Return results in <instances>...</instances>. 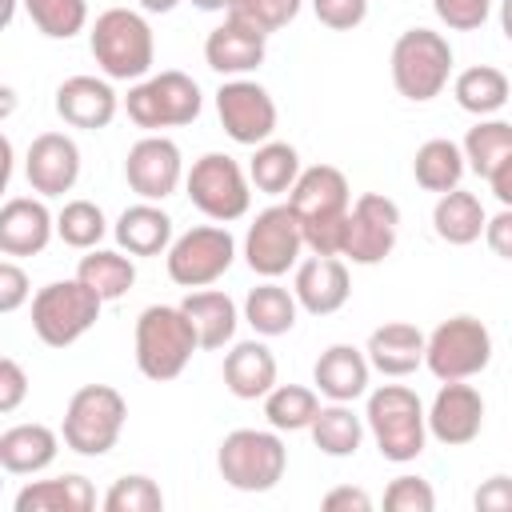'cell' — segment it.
<instances>
[{"label": "cell", "instance_id": "cell-21", "mask_svg": "<svg viewBox=\"0 0 512 512\" xmlns=\"http://www.w3.org/2000/svg\"><path fill=\"white\" fill-rule=\"evenodd\" d=\"M56 236V216L44 196H12L0 208V252L4 256H40Z\"/></svg>", "mask_w": 512, "mask_h": 512}, {"label": "cell", "instance_id": "cell-15", "mask_svg": "<svg viewBox=\"0 0 512 512\" xmlns=\"http://www.w3.org/2000/svg\"><path fill=\"white\" fill-rule=\"evenodd\" d=\"M184 156H180V144L160 136V132H148L140 136L128 156H124V180L128 188L140 196V200H168L180 184H184Z\"/></svg>", "mask_w": 512, "mask_h": 512}, {"label": "cell", "instance_id": "cell-18", "mask_svg": "<svg viewBox=\"0 0 512 512\" xmlns=\"http://www.w3.org/2000/svg\"><path fill=\"white\" fill-rule=\"evenodd\" d=\"M292 292L300 300V308L308 316H332L348 304L352 296V276H348V260L344 256H308L296 264L292 276Z\"/></svg>", "mask_w": 512, "mask_h": 512}, {"label": "cell", "instance_id": "cell-34", "mask_svg": "<svg viewBox=\"0 0 512 512\" xmlns=\"http://www.w3.org/2000/svg\"><path fill=\"white\" fill-rule=\"evenodd\" d=\"M452 96H456V104H460L464 112H472V116L480 120V116H496V112L512 100V84H508V76H504L500 68H492V64H472V68H464V72L452 80Z\"/></svg>", "mask_w": 512, "mask_h": 512}, {"label": "cell", "instance_id": "cell-25", "mask_svg": "<svg viewBox=\"0 0 512 512\" xmlns=\"http://www.w3.org/2000/svg\"><path fill=\"white\" fill-rule=\"evenodd\" d=\"M280 384V368L272 348L260 340H240L224 352V388L236 400H264Z\"/></svg>", "mask_w": 512, "mask_h": 512}, {"label": "cell", "instance_id": "cell-33", "mask_svg": "<svg viewBox=\"0 0 512 512\" xmlns=\"http://www.w3.org/2000/svg\"><path fill=\"white\" fill-rule=\"evenodd\" d=\"M364 416H356L352 412V404H344V400H328V404H320V412H316V420H312V444L324 452V456H332V460H344V456H356V448H360V440H364Z\"/></svg>", "mask_w": 512, "mask_h": 512}, {"label": "cell", "instance_id": "cell-6", "mask_svg": "<svg viewBox=\"0 0 512 512\" xmlns=\"http://www.w3.org/2000/svg\"><path fill=\"white\" fill-rule=\"evenodd\" d=\"M452 44L444 32L432 28H408L396 36L392 44V84L404 100L412 104H428L448 88L452 76Z\"/></svg>", "mask_w": 512, "mask_h": 512}, {"label": "cell", "instance_id": "cell-14", "mask_svg": "<svg viewBox=\"0 0 512 512\" xmlns=\"http://www.w3.org/2000/svg\"><path fill=\"white\" fill-rule=\"evenodd\" d=\"M400 240V204L384 192H364L348 208V236H344V260L352 264H380L392 256Z\"/></svg>", "mask_w": 512, "mask_h": 512}, {"label": "cell", "instance_id": "cell-46", "mask_svg": "<svg viewBox=\"0 0 512 512\" xmlns=\"http://www.w3.org/2000/svg\"><path fill=\"white\" fill-rule=\"evenodd\" d=\"M308 4H312L316 20L332 32H352L368 16V0H308Z\"/></svg>", "mask_w": 512, "mask_h": 512}, {"label": "cell", "instance_id": "cell-40", "mask_svg": "<svg viewBox=\"0 0 512 512\" xmlns=\"http://www.w3.org/2000/svg\"><path fill=\"white\" fill-rule=\"evenodd\" d=\"M24 12L48 40H72L88 28V0H24Z\"/></svg>", "mask_w": 512, "mask_h": 512}, {"label": "cell", "instance_id": "cell-47", "mask_svg": "<svg viewBox=\"0 0 512 512\" xmlns=\"http://www.w3.org/2000/svg\"><path fill=\"white\" fill-rule=\"evenodd\" d=\"M28 296H32L28 272H24L16 260H4V264H0V312H16Z\"/></svg>", "mask_w": 512, "mask_h": 512}, {"label": "cell", "instance_id": "cell-38", "mask_svg": "<svg viewBox=\"0 0 512 512\" xmlns=\"http://www.w3.org/2000/svg\"><path fill=\"white\" fill-rule=\"evenodd\" d=\"M460 148H464L468 172H476V176L488 180L492 168L512 152V124L500 120V116H480V120L468 128V136L460 140Z\"/></svg>", "mask_w": 512, "mask_h": 512}, {"label": "cell", "instance_id": "cell-37", "mask_svg": "<svg viewBox=\"0 0 512 512\" xmlns=\"http://www.w3.org/2000/svg\"><path fill=\"white\" fill-rule=\"evenodd\" d=\"M320 412V392L308 384H276L264 396V420L276 432H304Z\"/></svg>", "mask_w": 512, "mask_h": 512}, {"label": "cell", "instance_id": "cell-12", "mask_svg": "<svg viewBox=\"0 0 512 512\" xmlns=\"http://www.w3.org/2000/svg\"><path fill=\"white\" fill-rule=\"evenodd\" d=\"M300 252H304V228L292 204H268L264 212H256V220L244 232V260L256 276L280 280L288 268L300 264Z\"/></svg>", "mask_w": 512, "mask_h": 512}, {"label": "cell", "instance_id": "cell-29", "mask_svg": "<svg viewBox=\"0 0 512 512\" xmlns=\"http://www.w3.org/2000/svg\"><path fill=\"white\" fill-rule=\"evenodd\" d=\"M180 308L188 312L196 336H200V348L204 352H220L224 344H232L236 336V324H240V308L228 292L220 288H196L180 300Z\"/></svg>", "mask_w": 512, "mask_h": 512}, {"label": "cell", "instance_id": "cell-52", "mask_svg": "<svg viewBox=\"0 0 512 512\" xmlns=\"http://www.w3.org/2000/svg\"><path fill=\"white\" fill-rule=\"evenodd\" d=\"M488 188H492V196L500 200V208H512V152L492 168V176H488Z\"/></svg>", "mask_w": 512, "mask_h": 512}, {"label": "cell", "instance_id": "cell-41", "mask_svg": "<svg viewBox=\"0 0 512 512\" xmlns=\"http://www.w3.org/2000/svg\"><path fill=\"white\" fill-rule=\"evenodd\" d=\"M104 512H160L164 508V492L152 476L144 472H128L120 480H112V488L104 492Z\"/></svg>", "mask_w": 512, "mask_h": 512}, {"label": "cell", "instance_id": "cell-54", "mask_svg": "<svg viewBox=\"0 0 512 512\" xmlns=\"http://www.w3.org/2000/svg\"><path fill=\"white\" fill-rule=\"evenodd\" d=\"M188 4H196L200 12H224V16H228L236 0H188Z\"/></svg>", "mask_w": 512, "mask_h": 512}, {"label": "cell", "instance_id": "cell-9", "mask_svg": "<svg viewBox=\"0 0 512 512\" xmlns=\"http://www.w3.org/2000/svg\"><path fill=\"white\" fill-rule=\"evenodd\" d=\"M492 364V332L484 320L460 312L440 320L428 332L424 348V368L444 384V380H472Z\"/></svg>", "mask_w": 512, "mask_h": 512}, {"label": "cell", "instance_id": "cell-49", "mask_svg": "<svg viewBox=\"0 0 512 512\" xmlns=\"http://www.w3.org/2000/svg\"><path fill=\"white\" fill-rule=\"evenodd\" d=\"M472 508L476 512H512V476H488L472 492Z\"/></svg>", "mask_w": 512, "mask_h": 512}, {"label": "cell", "instance_id": "cell-27", "mask_svg": "<svg viewBox=\"0 0 512 512\" xmlns=\"http://www.w3.org/2000/svg\"><path fill=\"white\" fill-rule=\"evenodd\" d=\"M60 432L32 420V424H12L0 432V468L12 476H36L44 472L56 452H60Z\"/></svg>", "mask_w": 512, "mask_h": 512}, {"label": "cell", "instance_id": "cell-26", "mask_svg": "<svg viewBox=\"0 0 512 512\" xmlns=\"http://www.w3.org/2000/svg\"><path fill=\"white\" fill-rule=\"evenodd\" d=\"M112 236L116 244L128 252V256H164L172 248V216L156 204V200H136L128 204L116 224H112Z\"/></svg>", "mask_w": 512, "mask_h": 512}, {"label": "cell", "instance_id": "cell-3", "mask_svg": "<svg viewBox=\"0 0 512 512\" xmlns=\"http://www.w3.org/2000/svg\"><path fill=\"white\" fill-rule=\"evenodd\" d=\"M364 424L380 448L384 460L408 464L424 452L428 444V408L408 384H380L368 392L364 404Z\"/></svg>", "mask_w": 512, "mask_h": 512}, {"label": "cell", "instance_id": "cell-36", "mask_svg": "<svg viewBox=\"0 0 512 512\" xmlns=\"http://www.w3.org/2000/svg\"><path fill=\"white\" fill-rule=\"evenodd\" d=\"M76 276L108 304V300H120L136 284V264H132V256H124V248L120 252H112V248H88L80 256V264H76Z\"/></svg>", "mask_w": 512, "mask_h": 512}, {"label": "cell", "instance_id": "cell-23", "mask_svg": "<svg viewBox=\"0 0 512 512\" xmlns=\"http://www.w3.org/2000/svg\"><path fill=\"white\" fill-rule=\"evenodd\" d=\"M424 348H428V336L416 324H408V320H388V324L372 328L368 344H364L372 372L392 376V380L412 376L424 364Z\"/></svg>", "mask_w": 512, "mask_h": 512}, {"label": "cell", "instance_id": "cell-19", "mask_svg": "<svg viewBox=\"0 0 512 512\" xmlns=\"http://www.w3.org/2000/svg\"><path fill=\"white\" fill-rule=\"evenodd\" d=\"M268 56V36L252 24H244L240 16H224V24H216L204 40V64L220 76H248L264 64Z\"/></svg>", "mask_w": 512, "mask_h": 512}, {"label": "cell", "instance_id": "cell-16", "mask_svg": "<svg viewBox=\"0 0 512 512\" xmlns=\"http://www.w3.org/2000/svg\"><path fill=\"white\" fill-rule=\"evenodd\" d=\"M484 428V396L468 380H444L428 404V436L448 448H464Z\"/></svg>", "mask_w": 512, "mask_h": 512}, {"label": "cell", "instance_id": "cell-11", "mask_svg": "<svg viewBox=\"0 0 512 512\" xmlns=\"http://www.w3.org/2000/svg\"><path fill=\"white\" fill-rule=\"evenodd\" d=\"M236 260V236L228 232V224H196L188 232H180L172 240V248L164 252L168 276L180 288H212Z\"/></svg>", "mask_w": 512, "mask_h": 512}, {"label": "cell", "instance_id": "cell-31", "mask_svg": "<svg viewBox=\"0 0 512 512\" xmlns=\"http://www.w3.org/2000/svg\"><path fill=\"white\" fill-rule=\"evenodd\" d=\"M296 316H300V300L292 288L276 284V280H264L256 288H248L244 296V320L252 324L256 336L272 340V336H288L296 328Z\"/></svg>", "mask_w": 512, "mask_h": 512}, {"label": "cell", "instance_id": "cell-30", "mask_svg": "<svg viewBox=\"0 0 512 512\" xmlns=\"http://www.w3.org/2000/svg\"><path fill=\"white\" fill-rule=\"evenodd\" d=\"M484 224H488V212L480 204L476 192H464V188H452V192H440L436 196V208H432V228L444 244L452 248H468L484 236Z\"/></svg>", "mask_w": 512, "mask_h": 512}, {"label": "cell", "instance_id": "cell-22", "mask_svg": "<svg viewBox=\"0 0 512 512\" xmlns=\"http://www.w3.org/2000/svg\"><path fill=\"white\" fill-rule=\"evenodd\" d=\"M368 380H372V364H368V352L356 344H328L312 364V384L324 400L352 404L368 396Z\"/></svg>", "mask_w": 512, "mask_h": 512}, {"label": "cell", "instance_id": "cell-39", "mask_svg": "<svg viewBox=\"0 0 512 512\" xmlns=\"http://www.w3.org/2000/svg\"><path fill=\"white\" fill-rule=\"evenodd\" d=\"M108 220L100 212V204L92 200H68L60 212H56V236L76 248V252H88V248H100V240L108 236Z\"/></svg>", "mask_w": 512, "mask_h": 512}, {"label": "cell", "instance_id": "cell-51", "mask_svg": "<svg viewBox=\"0 0 512 512\" xmlns=\"http://www.w3.org/2000/svg\"><path fill=\"white\" fill-rule=\"evenodd\" d=\"M328 512H368L372 508V496L364 492V488H352V484H340V488H332V492H324V500H320Z\"/></svg>", "mask_w": 512, "mask_h": 512}, {"label": "cell", "instance_id": "cell-17", "mask_svg": "<svg viewBox=\"0 0 512 512\" xmlns=\"http://www.w3.org/2000/svg\"><path fill=\"white\" fill-rule=\"evenodd\" d=\"M24 180L44 200L72 192L80 180V144L68 132H40L24 152Z\"/></svg>", "mask_w": 512, "mask_h": 512}, {"label": "cell", "instance_id": "cell-28", "mask_svg": "<svg viewBox=\"0 0 512 512\" xmlns=\"http://www.w3.org/2000/svg\"><path fill=\"white\" fill-rule=\"evenodd\" d=\"M12 508L16 512H92L96 508V488H92L88 476L64 472V476L24 484L12 500Z\"/></svg>", "mask_w": 512, "mask_h": 512}, {"label": "cell", "instance_id": "cell-55", "mask_svg": "<svg viewBox=\"0 0 512 512\" xmlns=\"http://www.w3.org/2000/svg\"><path fill=\"white\" fill-rule=\"evenodd\" d=\"M500 32L512 40V0H500Z\"/></svg>", "mask_w": 512, "mask_h": 512}, {"label": "cell", "instance_id": "cell-2", "mask_svg": "<svg viewBox=\"0 0 512 512\" xmlns=\"http://www.w3.org/2000/svg\"><path fill=\"white\" fill-rule=\"evenodd\" d=\"M132 344H136L140 376H148L156 384L176 380L188 368V360L200 352V336L180 304H148L136 316Z\"/></svg>", "mask_w": 512, "mask_h": 512}, {"label": "cell", "instance_id": "cell-42", "mask_svg": "<svg viewBox=\"0 0 512 512\" xmlns=\"http://www.w3.org/2000/svg\"><path fill=\"white\" fill-rule=\"evenodd\" d=\"M300 8H304V0H236L228 16H240L244 24L260 28L264 36H272L284 24H292L300 16Z\"/></svg>", "mask_w": 512, "mask_h": 512}, {"label": "cell", "instance_id": "cell-24", "mask_svg": "<svg viewBox=\"0 0 512 512\" xmlns=\"http://www.w3.org/2000/svg\"><path fill=\"white\" fill-rule=\"evenodd\" d=\"M288 204L300 220H324V216H344L352 208V188L348 176L336 164H312L300 172V180L288 192Z\"/></svg>", "mask_w": 512, "mask_h": 512}, {"label": "cell", "instance_id": "cell-20", "mask_svg": "<svg viewBox=\"0 0 512 512\" xmlns=\"http://www.w3.org/2000/svg\"><path fill=\"white\" fill-rule=\"evenodd\" d=\"M116 112H120V96L108 76H68L56 88V116L72 128L100 132L116 120Z\"/></svg>", "mask_w": 512, "mask_h": 512}, {"label": "cell", "instance_id": "cell-13", "mask_svg": "<svg viewBox=\"0 0 512 512\" xmlns=\"http://www.w3.org/2000/svg\"><path fill=\"white\" fill-rule=\"evenodd\" d=\"M216 116H220L224 132L244 148H256V144L272 140L276 120H280L272 92L264 84L248 80V76H232L216 88Z\"/></svg>", "mask_w": 512, "mask_h": 512}, {"label": "cell", "instance_id": "cell-10", "mask_svg": "<svg viewBox=\"0 0 512 512\" xmlns=\"http://www.w3.org/2000/svg\"><path fill=\"white\" fill-rule=\"evenodd\" d=\"M184 192L216 224H232L248 216V204H252L248 168H240V160H232L228 152H204L200 160H192L184 176Z\"/></svg>", "mask_w": 512, "mask_h": 512}, {"label": "cell", "instance_id": "cell-5", "mask_svg": "<svg viewBox=\"0 0 512 512\" xmlns=\"http://www.w3.org/2000/svg\"><path fill=\"white\" fill-rule=\"evenodd\" d=\"M216 468L228 488L236 492H272L284 480L288 448L280 432L268 428H236L216 448Z\"/></svg>", "mask_w": 512, "mask_h": 512}, {"label": "cell", "instance_id": "cell-8", "mask_svg": "<svg viewBox=\"0 0 512 512\" xmlns=\"http://www.w3.org/2000/svg\"><path fill=\"white\" fill-rule=\"evenodd\" d=\"M104 300L80 280H52L32 296V332L48 348H72L100 320Z\"/></svg>", "mask_w": 512, "mask_h": 512}, {"label": "cell", "instance_id": "cell-1", "mask_svg": "<svg viewBox=\"0 0 512 512\" xmlns=\"http://www.w3.org/2000/svg\"><path fill=\"white\" fill-rule=\"evenodd\" d=\"M88 48L96 68L108 80H144L156 64V36L144 12L136 8H104L88 32Z\"/></svg>", "mask_w": 512, "mask_h": 512}, {"label": "cell", "instance_id": "cell-32", "mask_svg": "<svg viewBox=\"0 0 512 512\" xmlns=\"http://www.w3.org/2000/svg\"><path fill=\"white\" fill-rule=\"evenodd\" d=\"M464 172H468L464 148H460L456 140H448V136L424 140V144L416 148V156H412V176H416V184H420L424 192H436V196L460 188Z\"/></svg>", "mask_w": 512, "mask_h": 512}, {"label": "cell", "instance_id": "cell-53", "mask_svg": "<svg viewBox=\"0 0 512 512\" xmlns=\"http://www.w3.org/2000/svg\"><path fill=\"white\" fill-rule=\"evenodd\" d=\"M140 4V12H152V16H164V12H172L180 0H136Z\"/></svg>", "mask_w": 512, "mask_h": 512}, {"label": "cell", "instance_id": "cell-43", "mask_svg": "<svg viewBox=\"0 0 512 512\" xmlns=\"http://www.w3.org/2000/svg\"><path fill=\"white\" fill-rule=\"evenodd\" d=\"M384 508L388 512H432L436 508V492L424 476H396L388 488H384Z\"/></svg>", "mask_w": 512, "mask_h": 512}, {"label": "cell", "instance_id": "cell-7", "mask_svg": "<svg viewBox=\"0 0 512 512\" xmlns=\"http://www.w3.org/2000/svg\"><path fill=\"white\" fill-rule=\"evenodd\" d=\"M204 108V92L188 72L164 68L152 72L144 80H136L124 96V112L136 128L144 132H160V128H184L200 116Z\"/></svg>", "mask_w": 512, "mask_h": 512}, {"label": "cell", "instance_id": "cell-50", "mask_svg": "<svg viewBox=\"0 0 512 512\" xmlns=\"http://www.w3.org/2000/svg\"><path fill=\"white\" fill-rule=\"evenodd\" d=\"M484 240L500 260H512V208H500L496 216H488L484 224Z\"/></svg>", "mask_w": 512, "mask_h": 512}, {"label": "cell", "instance_id": "cell-45", "mask_svg": "<svg viewBox=\"0 0 512 512\" xmlns=\"http://www.w3.org/2000/svg\"><path fill=\"white\" fill-rule=\"evenodd\" d=\"M432 8L452 32H476L492 16V0H432Z\"/></svg>", "mask_w": 512, "mask_h": 512}, {"label": "cell", "instance_id": "cell-4", "mask_svg": "<svg viewBox=\"0 0 512 512\" xmlns=\"http://www.w3.org/2000/svg\"><path fill=\"white\" fill-rule=\"evenodd\" d=\"M124 420H128V400L120 396V388L84 384L72 392L60 420L64 448H72L76 456H108L124 432Z\"/></svg>", "mask_w": 512, "mask_h": 512}, {"label": "cell", "instance_id": "cell-44", "mask_svg": "<svg viewBox=\"0 0 512 512\" xmlns=\"http://www.w3.org/2000/svg\"><path fill=\"white\" fill-rule=\"evenodd\" d=\"M304 228V248L316 256H344V236H348V212L344 216H324V220H300Z\"/></svg>", "mask_w": 512, "mask_h": 512}, {"label": "cell", "instance_id": "cell-48", "mask_svg": "<svg viewBox=\"0 0 512 512\" xmlns=\"http://www.w3.org/2000/svg\"><path fill=\"white\" fill-rule=\"evenodd\" d=\"M24 396H28V376H24V368H20L12 356H4V360H0V412H16V408L24 404Z\"/></svg>", "mask_w": 512, "mask_h": 512}, {"label": "cell", "instance_id": "cell-35", "mask_svg": "<svg viewBox=\"0 0 512 512\" xmlns=\"http://www.w3.org/2000/svg\"><path fill=\"white\" fill-rule=\"evenodd\" d=\"M300 152L288 144V140H264L252 148V160H248V180L256 192L264 196H284L292 192V184L300 180Z\"/></svg>", "mask_w": 512, "mask_h": 512}]
</instances>
